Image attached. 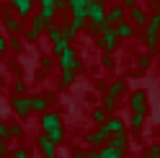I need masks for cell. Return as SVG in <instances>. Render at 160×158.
I'll return each mask as SVG.
<instances>
[{"label":"cell","mask_w":160,"mask_h":158,"mask_svg":"<svg viewBox=\"0 0 160 158\" xmlns=\"http://www.w3.org/2000/svg\"><path fill=\"white\" fill-rule=\"evenodd\" d=\"M145 44L150 52H155L158 49V34H160V13H152L147 16V24H145Z\"/></svg>","instance_id":"1"},{"label":"cell","mask_w":160,"mask_h":158,"mask_svg":"<svg viewBox=\"0 0 160 158\" xmlns=\"http://www.w3.org/2000/svg\"><path fill=\"white\" fill-rule=\"evenodd\" d=\"M57 62H59V70H75V73L80 70V60H78V55H75L72 47H67L65 52H59Z\"/></svg>","instance_id":"2"},{"label":"cell","mask_w":160,"mask_h":158,"mask_svg":"<svg viewBox=\"0 0 160 158\" xmlns=\"http://www.w3.org/2000/svg\"><path fill=\"white\" fill-rule=\"evenodd\" d=\"M98 36H101V47L106 49V52H114V49H116V44H119V36L114 34V26L103 24V26H101V31H98Z\"/></svg>","instance_id":"3"},{"label":"cell","mask_w":160,"mask_h":158,"mask_svg":"<svg viewBox=\"0 0 160 158\" xmlns=\"http://www.w3.org/2000/svg\"><path fill=\"white\" fill-rule=\"evenodd\" d=\"M44 29H47V21H44L39 13H34V16H31V29L26 31V39H28V42H36V39L44 34Z\"/></svg>","instance_id":"4"},{"label":"cell","mask_w":160,"mask_h":158,"mask_svg":"<svg viewBox=\"0 0 160 158\" xmlns=\"http://www.w3.org/2000/svg\"><path fill=\"white\" fill-rule=\"evenodd\" d=\"M127 16H129V24H132L134 29H142L147 24V13H145V8H139V5H132L127 11Z\"/></svg>","instance_id":"5"},{"label":"cell","mask_w":160,"mask_h":158,"mask_svg":"<svg viewBox=\"0 0 160 158\" xmlns=\"http://www.w3.org/2000/svg\"><path fill=\"white\" fill-rule=\"evenodd\" d=\"M127 18V8L119 3V5H114V8H106V24L108 26H116L119 21H124Z\"/></svg>","instance_id":"6"},{"label":"cell","mask_w":160,"mask_h":158,"mask_svg":"<svg viewBox=\"0 0 160 158\" xmlns=\"http://www.w3.org/2000/svg\"><path fill=\"white\" fill-rule=\"evenodd\" d=\"M59 127H62L59 114H57V112H44V117H42V130H44V132H52V130H59Z\"/></svg>","instance_id":"7"},{"label":"cell","mask_w":160,"mask_h":158,"mask_svg":"<svg viewBox=\"0 0 160 158\" xmlns=\"http://www.w3.org/2000/svg\"><path fill=\"white\" fill-rule=\"evenodd\" d=\"M129 106H132V112H147V93L145 91H134L129 96Z\"/></svg>","instance_id":"8"},{"label":"cell","mask_w":160,"mask_h":158,"mask_svg":"<svg viewBox=\"0 0 160 158\" xmlns=\"http://www.w3.org/2000/svg\"><path fill=\"white\" fill-rule=\"evenodd\" d=\"M13 109H16V114L18 117H23V119H26V117L28 114H31V104H28V96H13Z\"/></svg>","instance_id":"9"},{"label":"cell","mask_w":160,"mask_h":158,"mask_svg":"<svg viewBox=\"0 0 160 158\" xmlns=\"http://www.w3.org/2000/svg\"><path fill=\"white\" fill-rule=\"evenodd\" d=\"M106 143L111 145L114 150H119V153H124V150H127V145H129L127 132H114V135H108V140H106Z\"/></svg>","instance_id":"10"},{"label":"cell","mask_w":160,"mask_h":158,"mask_svg":"<svg viewBox=\"0 0 160 158\" xmlns=\"http://www.w3.org/2000/svg\"><path fill=\"white\" fill-rule=\"evenodd\" d=\"M114 34H116L119 39H132V36L137 34V29H134V26H132V24H129L127 18H124V21H119V24L114 26Z\"/></svg>","instance_id":"11"},{"label":"cell","mask_w":160,"mask_h":158,"mask_svg":"<svg viewBox=\"0 0 160 158\" xmlns=\"http://www.w3.org/2000/svg\"><path fill=\"white\" fill-rule=\"evenodd\" d=\"M11 8L18 13V18H26V16H31L34 0H11Z\"/></svg>","instance_id":"12"},{"label":"cell","mask_w":160,"mask_h":158,"mask_svg":"<svg viewBox=\"0 0 160 158\" xmlns=\"http://www.w3.org/2000/svg\"><path fill=\"white\" fill-rule=\"evenodd\" d=\"M67 11L72 13V18H85L88 0H67Z\"/></svg>","instance_id":"13"},{"label":"cell","mask_w":160,"mask_h":158,"mask_svg":"<svg viewBox=\"0 0 160 158\" xmlns=\"http://www.w3.org/2000/svg\"><path fill=\"white\" fill-rule=\"evenodd\" d=\"M85 140L91 143V145H103V143L108 140V132L103 130V127H98L96 132H88V137H85Z\"/></svg>","instance_id":"14"},{"label":"cell","mask_w":160,"mask_h":158,"mask_svg":"<svg viewBox=\"0 0 160 158\" xmlns=\"http://www.w3.org/2000/svg\"><path fill=\"white\" fill-rule=\"evenodd\" d=\"M101 127H103V130H106L108 135H114V132H124V122H122V119H116V117H111V119H106V122H103Z\"/></svg>","instance_id":"15"},{"label":"cell","mask_w":160,"mask_h":158,"mask_svg":"<svg viewBox=\"0 0 160 158\" xmlns=\"http://www.w3.org/2000/svg\"><path fill=\"white\" fill-rule=\"evenodd\" d=\"M36 145L44 150V155H47V158H54V148H57V145H54L52 140H49L47 135H42V137H39V140H36Z\"/></svg>","instance_id":"16"},{"label":"cell","mask_w":160,"mask_h":158,"mask_svg":"<svg viewBox=\"0 0 160 158\" xmlns=\"http://www.w3.org/2000/svg\"><path fill=\"white\" fill-rule=\"evenodd\" d=\"M5 29L11 34H21L23 31V24H21V18H18V16H8L5 18Z\"/></svg>","instance_id":"17"},{"label":"cell","mask_w":160,"mask_h":158,"mask_svg":"<svg viewBox=\"0 0 160 158\" xmlns=\"http://www.w3.org/2000/svg\"><path fill=\"white\" fill-rule=\"evenodd\" d=\"M124 91H127V81H114L111 86H108V91H106V93L116 98V96H124Z\"/></svg>","instance_id":"18"},{"label":"cell","mask_w":160,"mask_h":158,"mask_svg":"<svg viewBox=\"0 0 160 158\" xmlns=\"http://www.w3.org/2000/svg\"><path fill=\"white\" fill-rule=\"evenodd\" d=\"M47 36L52 39V42H57V39H62V26H57V24H52V21H47Z\"/></svg>","instance_id":"19"},{"label":"cell","mask_w":160,"mask_h":158,"mask_svg":"<svg viewBox=\"0 0 160 158\" xmlns=\"http://www.w3.org/2000/svg\"><path fill=\"white\" fill-rule=\"evenodd\" d=\"M28 104H31V112H47V98H44V96L28 98Z\"/></svg>","instance_id":"20"},{"label":"cell","mask_w":160,"mask_h":158,"mask_svg":"<svg viewBox=\"0 0 160 158\" xmlns=\"http://www.w3.org/2000/svg\"><path fill=\"white\" fill-rule=\"evenodd\" d=\"M67 47H70V39H65V36H62V39H57V42H52V52H54V57H57L59 52H65Z\"/></svg>","instance_id":"21"},{"label":"cell","mask_w":160,"mask_h":158,"mask_svg":"<svg viewBox=\"0 0 160 158\" xmlns=\"http://www.w3.org/2000/svg\"><path fill=\"white\" fill-rule=\"evenodd\" d=\"M98 158H122V153H119V150H114L111 145H103L101 150H98Z\"/></svg>","instance_id":"22"},{"label":"cell","mask_w":160,"mask_h":158,"mask_svg":"<svg viewBox=\"0 0 160 158\" xmlns=\"http://www.w3.org/2000/svg\"><path fill=\"white\" fill-rule=\"evenodd\" d=\"M72 81H75V70H62V88L72 86Z\"/></svg>","instance_id":"23"},{"label":"cell","mask_w":160,"mask_h":158,"mask_svg":"<svg viewBox=\"0 0 160 158\" xmlns=\"http://www.w3.org/2000/svg\"><path fill=\"white\" fill-rule=\"evenodd\" d=\"M114 109H116V98L106 93L103 96V112H114Z\"/></svg>","instance_id":"24"},{"label":"cell","mask_w":160,"mask_h":158,"mask_svg":"<svg viewBox=\"0 0 160 158\" xmlns=\"http://www.w3.org/2000/svg\"><path fill=\"white\" fill-rule=\"evenodd\" d=\"M142 122H145V114L142 112H132V127H134V130H139Z\"/></svg>","instance_id":"25"},{"label":"cell","mask_w":160,"mask_h":158,"mask_svg":"<svg viewBox=\"0 0 160 158\" xmlns=\"http://www.w3.org/2000/svg\"><path fill=\"white\" fill-rule=\"evenodd\" d=\"M5 47H8V49H13V52H18V49H21V39H18V34L11 39V42H5Z\"/></svg>","instance_id":"26"},{"label":"cell","mask_w":160,"mask_h":158,"mask_svg":"<svg viewBox=\"0 0 160 158\" xmlns=\"http://www.w3.org/2000/svg\"><path fill=\"white\" fill-rule=\"evenodd\" d=\"M13 132H11V127L8 124H0V140H11Z\"/></svg>","instance_id":"27"},{"label":"cell","mask_w":160,"mask_h":158,"mask_svg":"<svg viewBox=\"0 0 160 158\" xmlns=\"http://www.w3.org/2000/svg\"><path fill=\"white\" fill-rule=\"evenodd\" d=\"M52 8H54L57 13H65V11H67V0H54V3H52Z\"/></svg>","instance_id":"28"},{"label":"cell","mask_w":160,"mask_h":158,"mask_svg":"<svg viewBox=\"0 0 160 158\" xmlns=\"http://www.w3.org/2000/svg\"><path fill=\"white\" fill-rule=\"evenodd\" d=\"M93 119H96L98 124H103V122H106V112H103V109H96V112H93Z\"/></svg>","instance_id":"29"},{"label":"cell","mask_w":160,"mask_h":158,"mask_svg":"<svg viewBox=\"0 0 160 158\" xmlns=\"http://www.w3.org/2000/svg\"><path fill=\"white\" fill-rule=\"evenodd\" d=\"M147 155H150V158H160V148H158V145H152V148L147 150Z\"/></svg>","instance_id":"30"},{"label":"cell","mask_w":160,"mask_h":158,"mask_svg":"<svg viewBox=\"0 0 160 158\" xmlns=\"http://www.w3.org/2000/svg\"><path fill=\"white\" fill-rule=\"evenodd\" d=\"M150 65V55H142L139 57V67H147Z\"/></svg>","instance_id":"31"},{"label":"cell","mask_w":160,"mask_h":158,"mask_svg":"<svg viewBox=\"0 0 160 158\" xmlns=\"http://www.w3.org/2000/svg\"><path fill=\"white\" fill-rule=\"evenodd\" d=\"M11 11H13V8H11V5H3V8H0V13H3L5 18H8V16H11Z\"/></svg>","instance_id":"32"},{"label":"cell","mask_w":160,"mask_h":158,"mask_svg":"<svg viewBox=\"0 0 160 158\" xmlns=\"http://www.w3.org/2000/svg\"><path fill=\"white\" fill-rule=\"evenodd\" d=\"M83 158H98V150H88V153H83Z\"/></svg>","instance_id":"33"},{"label":"cell","mask_w":160,"mask_h":158,"mask_svg":"<svg viewBox=\"0 0 160 158\" xmlns=\"http://www.w3.org/2000/svg\"><path fill=\"white\" fill-rule=\"evenodd\" d=\"M122 5L124 8H132V5H137V0H122Z\"/></svg>","instance_id":"34"},{"label":"cell","mask_w":160,"mask_h":158,"mask_svg":"<svg viewBox=\"0 0 160 158\" xmlns=\"http://www.w3.org/2000/svg\"><path fill=\"white\" fill-rule=\"evenodd\" d=\"M5 49H8L5 47V39H3V34H0V52H5Z\"/></svg>","instance_id":"35"},{"label":"cell","mask_w":160,"mask_h":158,"mask_svg":"<svg viewBox=\"0 0 160 158\" xmlns=\"http://www.w3.org/2000/svg\"><path fill=\"white\" fill-rule=\"evenodd\" d=\"M16 158H28V155H26V150H16Z\"/></svg>","instance_id":"36"},{"label":"cell","mask_w":160,"mask_h":158,"mask_svg":"<svg viewBox=\"0 0 160 158\" xmlns=\"http://www.w3.org/2000/svg\"><path fill=\"white\" fill-rule=\"evenodd\" d=\"M0 155H5V140H0Z\"/></svg>","instance_id":"37"},{"label":"cell","mask_w":160,"mask_h":158,"mask_svg":"<svg viewBox=\"0 0 160 158\" xmlns=\"http://www.w3.org/2000/svg\"><path fill=\"white\" fill-rule=\"evenodd\" d=\"M75 158H83V153H80V150H78V153H75Z\"/></svg>","instance_id":"38"},{"label":"cell","mask_w":160,"mask_h":158,"mask_svg":"<svg viewBox=\"0 0 160 158\" xmlns=\"http://www.w3.org/2000/svg\"><path fill=\"white\" fill-rule=\"evenodd\" d=\"M88 3H103V0H88Z\"/></svg>","instance_id":"39"}]
</instances>
